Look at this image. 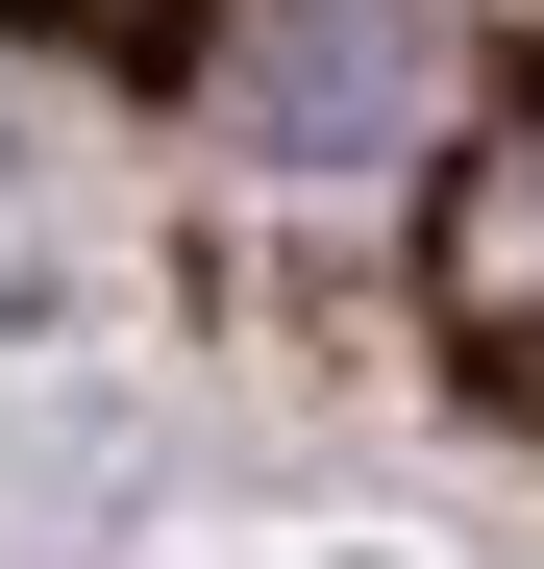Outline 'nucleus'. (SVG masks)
<instances>
[{
    "instance_id": "2",
    "label": "nucleus",
    "mask_w": 544,
    "mask_h": 569,
    "mask_svg": "<svg viewBox=\"0 0 544 569\" xmlns=\"http://www.w3.org/2000/svg\"><path fill=\"white\" fill-rule=\"evenodd\" d=\"M445 298H471V322H544V149H495L471 199H445Z\"/></svg>"
},
{
    "instance_id": "1",
    "label": "nucleus",
    "mask_w": 544,
    "mask_h": 569,
    "mask_svg": "<svg viewBox=\"0 0 544 569\" xmlns=\"http://www.w3.org/2000/svg\"><path fill=\"white\" fill-rule=\"evenodd\" d=\"M248 100H272V149H372L421 100V50H396V0H298V26L248 50Z\"/></svg>"
},
{
    "instance_id": "3",
    "label": "nucleus",
    "mask_w": 544,
    "mask_h": 569,
    "mask_svg": "<svg viewBox=\"0 0 544 569\" xmlns=\"http://www.w3.org/2000/svg\"><path fill=\"white\" fill-rule=\"evenodd\" d=\"M0 26H50V50H199V0H0Z\"/></svg>"
}]
</instances>
